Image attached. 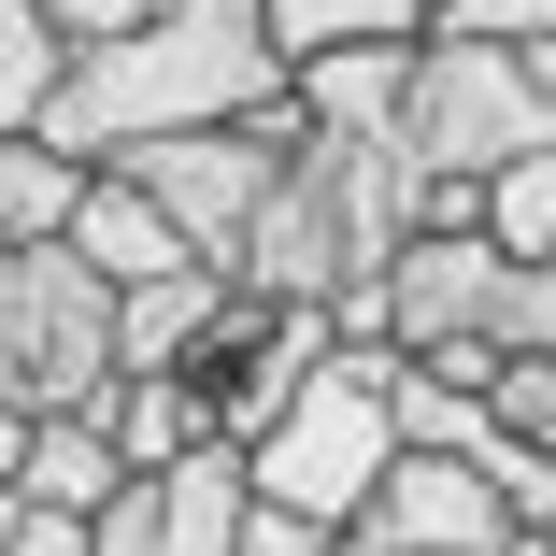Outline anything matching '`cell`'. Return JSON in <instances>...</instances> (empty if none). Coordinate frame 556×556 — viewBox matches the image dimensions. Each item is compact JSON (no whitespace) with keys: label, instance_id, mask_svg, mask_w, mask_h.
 <instances>
[{"label":"cell","instance_id":"6da1fadb","mask_svg":"<svg viewBox=\"0 0 556 556\" xmlns=\"http://www.w3.org/2000/svg\"><path fill=\"white\" fill-rule=\"evenodd\" d=\"M300 86L271 0H172V15L115 29V43H72L58 100H43V143L58 157H129V143H172V129H243Z\"/></svg>","mask_w":556,"mask_h":556},{"label":"cell","instance_id":"7a4b0ae2","mask_svg":"<svg viewBox=\"0 0 556 556\" xmlns=\"http://www.w3.org/2000/svg\"><path fill=\"white\" fill-rule=\"evenodd\" d=\"M414 200H428V172H414L400 129L314 115V143L271 172V214H257V243H243L229 271H243V286H286V300H328V314L371 343V300H386V271H400V243H414Z\"/></svg>","mask_w":556,"mask_h":556},{"label":"cell","instance_id":"3957f363","mask_svg":"<svg viewBox=\"0 0 556 556\" xmlns=\"http://www.w3.org/2000/svg\"><path fill=\"white\" fill-rule=\"evenodd\" d=\"M400 457H414V442H400V343H343V357L243 442L257 500H271V514H314V528H357Z\"/></svg>","mask_w":556,"mask_h":556},{"label":"cell","instance_id":"277c9868","mask_svg":"<svg viewBox=\"0 0 556 556\" xmlns=\"http://www.w3.org/2000/svg\"><path fill=\"white\" fill-rule=\"evenodd\" d=\"M129 386V286L86 243L0 257V414H100Z\"/></svg>","mask_w":556,"mask_h":556},{"label":"cell","instance_id":"5b68a950","mask_svg":"<svg viewBox=\"0 0 556 556\" xmlns=\"http://www.w3.org/2000/svg\"><path fill=\"white\" fill-rule=\"evenodd\" d=\"M400 143L414 172H514L556 143V43H457L428 29L400 86Z\"/></svg>","mask_w":556,"mask_h":556},{"label":"cell","instance_id":"8992f818","mask_svg":"<svg viewBox=\"0 0 556 556\" xmlns=\"http://www.w3.org/2000/svg\"><path fill=\"white\" fill-rule=\"evenodd\" d=\"M371 343L400 357H442V343H514V257L485 229H414L386 300H371Z\"/></svg>","mask_w":556,"mask_h":556},{"label":"cell","instance_id":"52a82bcc","mask_svg":"<svg viewBox=\"0 0 556 556\" xmlns=\"http://www.w3.org/2000/svg\"><path fill=\"white\" fill-rule=\"evenodd\" d=\"M243 528H257L243 442H200L186 471H129V500L100 514V556H243Z\"/></svg>","mask_w":556,"mask_h":556},{"label":"cell","instance_id":"ba28073f","mask_svg":"<svg viewBox=\"0 0 556 556\" xmlns=\"http://www.w3.org/2000/svg\"><path fill=\"white\" fill-rule=\"evenodd\" d=\"M72 243H86L100 271H115V286H172V271H200V243L172 229V200H157L143 172H115V157L86 172V214H72Z\"/></svg>","mask_w":556,"mask_h":556},{"label":"cell","instance_id":"9c48e42d","mask_svg":"<svg viewBox=\"0 0 556 556\" xmlns=\"http://www.w3.org/2000/svg\"><path fill=\"white\" fill-rule=\"evenodd\" d=\"M15 500H29V514H86V528H100V514L129 500L115 428H100V414H43V428H29V485H15Z\"/></svg>","mask_w":556,"mask_h":556},{"label":"cell","instance_id":"30bf717a","mask_svg":"<svg viewBox=\"0 0 556 556\" xmlns=\"http://www.w3.org/2000/svg\"><path fill=\"white\" fill-rule=\"evenodd\" d=\"M72 214H86V157H58L43 129H0V257L72 243Z\"/></svg>","mask_w":556,"mask_h":556},{"label":"cell","instance_id":"8fae6325","mask_svg":"<svg viewBox=\"0 0 556 556\" xmlns=\"http://www.w3.org/2000/svg\"><path fill=\"white\" fill-rule=\"evenodd\" d=\"M100 428H115V457H129V471H186L200 442H214V414H200L186 371H129L115 400H100Z\"/></svg>","mask_w":556,"mask_h":556},{"label":"cell","instance_id":"7c38bea8","mask_svg":"<svg viewBox=\"0 0 556 556\" xmlns=\"http://www.w3.org/2000/svg\"><path fill=\"white\" fill-rule=\"evenodd\" d=\"M229 314V271H172V286H129V371H186L200 357V328Z\"/></svg>","mask_w":556,"mask_h":556},{"label":"cell","instance_id":"4fadbf2b","mask_svg":"<svg viewBox=\"0 0 556 556\" xmlns=\"http://www.w3.org/2000/svg\"><path fill=\"white\" fill-rule=\"evenodd\" d=\"M286 58H343V43H428L442 0H271Z\"/></svg>","mask_w":556,"mask_h":556},{"label":"cell","instance_id":"5bb4252c","mask_svg":"<svg viewBox=\"0 0 556 556\" xmlns=\"http://www.w3.org/2000/svg\"><path fill=\"white\" fill-rule=\"evenodd\" d=\"M58 72H72L58 15H43V0H0V129H43V100H58Z\"/></svg>","mask_w":556,"mask_h":556},{"label":"cell","instance_id":"9a60e30c","mask_svg":"<svg viewBox=\"0 0 556 556\" xmlns=\"http://www.w3.org/2000/svg\"><path fill=\"white\" fill-rule=\"evenodd\" d=\"M485 243L500 257H556V143L514 157V172H485Z\"/></svg>","mask_w":556,"mask_h":556},{"label":"cell","instance_id":"2e32d148","mask_svg":"<svg viewBox=\"0 0 556 556\" xmlns=\"http://www.w3.org/2000/svg\"><path fill=\"white\" fill-rule=\"evenodd\" d=\"M457 43H556V0H442Z\"/></svg>","mask_w":556,"mask_h":556},{"label":"cell","instance_id":"e0dca14e","mask_svg":"<svg viewBox=\"0 0 556 556\" xmlns=\"http://www.w3.org/2000/svg\"><path fill=\"white\" fill-rule=\"evenodd\" d=\"M514 357H556V257H514Z\"/></svg>","mask_w":556,"mask_h":556},{"label":"cell","instance_id":"ac0fdd59","mask_svg":"<svg viewBox=\"0 0 556 556\" xmlns=\"http://www.w3.org/2000/svg\"><path fill=\"white\" fill-rule=\"evenodd\" d=\"M500 414L542 442V457H556V357H514V386H500Z\"/></svg>","mask_w":556,"mask_h":556},{"label":"cell","instance_id":"d6986e66","mask_svg":"<svg viewBox=\"0 0 556 556\" xmlns=\"http://www.w3.org/2000/svg\"><path fill=\"white\" fill-rule=\"evenodd\" d=\"M43 15H58V43H115V29L172 15V0H43Z\"/></svg>","mask_w":556,"mask_h":556},{"label":"cell","instance_id":"ffe728a7","mask_svg":"<svg viewBox=\"0 0 556 556\" xmlns=\"http://www.w3.org/2000/svg\"><path fill=\"white\" fill-rule=\"evenodd\" d=\"M243 556H343V528H314V514H271V500H257V528H243Z\"/></svg>","mask_w":556,"mask_h":556},{"label":"cell","instance_id":"44dd1931","mask_svg":"<svg viewBox=\"0 0 556 556\" xmlns=\"http://www.w3.org/2000/svg\"><path fill=\"white\" fill-rule=\"evenodd\" d=\"M15 556H100V528H86V514H29V542H15Z\"/></svg>","mask_w":556,"mask_h":556},{"label":"cell","instance_id":"7402d4cb","mask_svg":"<svg viewBox=\"0 0 556 556\" xmlns=\"http://www.w3.org/2000/svg\"><path fill=\"white\" fill-rule=\"evenodd\" d=\"M29 428L43 414H0V485H29Z\"/></svg>","mask_w":556,"mask_h":556},{"label":"cell","instance_id":"603a6c76","mask_svg":"<svg viewBox=\"0 0 556 556\" xmlns=\"http://www.w3.org/2000/svg\"><path fill=\"white\" fill-rule=\"evenodd\" d=\"M343 556H442V542H400V528H343Z\"/></svg>","mask_w":556,"mask_h":556},{"label":"cell","instance_id":"cb8c5ba5","mask_svg":"<svg viewBox=\"0 0 556 556\" xmlns=\"http://www.w3.org/2000/svg\"><path fill=\"white\" fill-rule=\"evenodd\" d=\"M15 542H29V500H15V485H0V556H15Z\"/></svg>","mask_w":556,"mask_h":556},{"label":"cell","instance_id":"d4e9b609","mask_svg":"<svg viewBox=\"0 0 556 556\" xmlns=\"http://www.w3.org/2000/svg\"><path fill=\"white\" fill-rule=\"evenodd\" d=\"M528 542H542V556H556V514H542V528H528Z\"/></svg>","mask_w":556,"mask_h":556}]
</instances>
